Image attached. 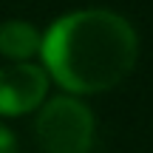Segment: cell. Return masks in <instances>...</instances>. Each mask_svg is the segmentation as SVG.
Listing matches in <instances>:
<instances>
[{"mask_svg": "<svg viewBox=\"0 0 153 153\" xmlns=\"http://www.w3.org/2000/svg\"><path fill=\"white\" fill-rule=\"evenodd\" d=\"M43 71L68 94H105L131 76L139 37L122 14L79 9L57 17L40 43Z\"/></svg>", "mask_w": 153, "mask_h": 153, "instance_id": "cell-1", "label": "cell"}, {"mask_svg": "<svg viewBox=\"0 0 153 153\" xmlns=\"http://www.w3.org/2000/svg\"><path fill=\"white\" fill-rule=\"evenodd\" d=\"M37 122V142L45 153H88L94 145L97 122L94 114L76 97H54L40 105Z\"/></svg>", "mask_w": 153, "mask_h": 153, "instance_id": "cell-2", "label": "cell"}, {"mask_svg": "<svg viewBox=\"0 0 153 153\" xmlns=\"http://www.w3.org/2000/svg\"><path fill=\"white\" fill-rule=\"evenodd\" d=\"M48 74L34 62H9L0 68V119L37 111L48 94Z\"/></svg>", "mask_w": 153, "mask_h": 153, "instance_id": "cell-3", "label": "cell"}, {"mask_svg": "<svg viewBox=\"0 0 153 153\" xmlns=\"http://www.w3.org/2000/svg\"><path fill=\"white\" fill-rule=\"evenodd\" d=\"M43 34L28 20H3L0 23V57L9 62H31L34 54H40Z\"/></svg>", "mask_w": 153, "mask_h": 153, "instance_id": "cell-4", "label": "cell"}, {"mask_svg": "<svg viewBox=\"0 0 153 153\" xmlns=\"http://www.w3.org/2000/svg\"><path fill=\"white\" fill-rule=\"evenodd\" d=\"M0 153H17V139H14V133L6 128L3 119H0Z\"/></svg>", "mask_w": 153, "mask_h": 153, "instance_id": "cell-5", "label": "cell"}]
</instances>
